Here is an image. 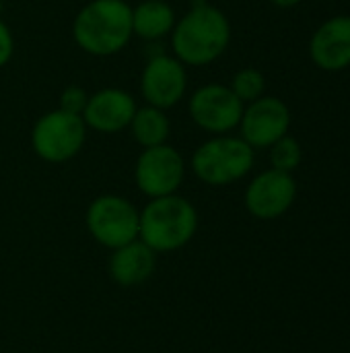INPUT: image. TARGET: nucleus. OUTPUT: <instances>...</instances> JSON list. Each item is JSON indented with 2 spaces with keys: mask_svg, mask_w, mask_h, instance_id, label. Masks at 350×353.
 <instances>
[{
  "mask_svg": "<svg viewBox=\"0 0 350 353\" xmlns=\"http://www.w3.org/2000/svg\"><path fill=\"white\" fill-rule=\"evenodd\" d=\"M231 41V23L227 14L208 4L194 0L192 8L175 21L171 31L173 56L186 66H206L221 58Z\"/></svg>",
  "mask_w": 350,
  "mask_h": 353,
  "instance_id": "1",
  "label": "nucleus"
},
{
  "mask_svg": "<svg viewBox=\"0 0 350 353\" xmlns=\"http://www.w3.org/2000/svg\"><path fill=\"white\" fill-rule=\"evenodd\" d=\"M76 46L91 56H113L122 52L132 31V6L126 0H89L72 21Z\"/></svg>",
  "mask_w": 350,
  "mask_h": 353,
  "instance_id": "2",
  "label": "nucleus"
},
{
  "mask_svg": "<svg viewBox=\"0 0 350 353\" xmlns=\"http://www.w3.org/2000/svg\"><path fill=\"white\" fill-rule=\"evenodd\" d=\"M196 230V207L179 194L151 199V203L140 211L138 240L155 252H173L184 248L194 238Z\"/></svg>",
  "mask_w": 350,
  "mask_h": 353,
  "instance_id": "3",
  "label": "nucleus"
},
{
  "mask_svg": "<svg viewBox=\"0 0 350 353\" xmlns=\"http://www.w3.org/2000/svg\"><path fill=\"white\" fill-rule=\"evenodd\" d=\"M254 151L241 137L215 134L192 155V172L208 186H227L250 174Z\"/></svg>",
  "mask_w": 350,
  "mask_h": 353,
  "instance_id": "4",
  "label": "nucleus"
},
{
  "mask_svg": "<svg viewBox=\"0 0 350 353\" xmlns=\"http://www.w3.org/2000/svg\"><path fill=\"white\" fill-rule=\"evenodd\" d=\"M87 141L83 116L52 110L39 116L31 130V147L35 155L47 163H64L80 153Z\"/></svg>",
  "mask_w": 350,
  "mask_h": 353,
  "instance_id": "5",
  "label": "nucleus"
},
{
  "mask_svg": "<svg viewBox=\"0 0 350 353\" xmlns=\"http://www.w3.org/2000/svg\"><path fill=\"white\" fill-rule=\"evenodd\" d=\"M140 211L124 196L101 194L87 209V228L105 248H120L138 240Z\"/></svg>",
  "mask_w": 350,
  "mask_h": 353,
  "instance_id": "6",
  "label": "nucleus"
},
{
  "mask_svg": "<svg viewBox=\"0 0 350 353\" xmlns=\"http://www.w3.org/2000/svg\"><path fill=\"white\" fill-rule=\"evenodd\" d=\"M186 178V163L171 145L142 149L134 165V180L142 194L151 199L175 194Z\"/></svg>",
  "mask_w": 350,
  "mask_h": 353,
  "instance_id": "7",
  "label": "nucleus"
},
{
  "mask_svg": "<svg viewBox=\"0 0 350 353\" xmlns=\"http://www.w3.org/2000/svg\"><path fill=\"white\" fill-rule=\"evenodd\" d=\"M245 103L221 83H208L194 91L188 103L190 118L196 126L212 134H227L239 126Z\"/></svg>",
  "mask_w": 350,
  "mask_h": 353,
  "instance_id": "8",
  "label": "nucleus"
},
{
  "mask_svg": "<svg viewBox=\"0 0 350 353\" xmlns=\"http://www.w3.org/2000/svg\"><path fill=\"white\" fill-rule=\"evenodd\" d=\"M239 128H241V139L252 149H268L278 139L289 134L291 110L283 99L272 95H262L243 108Z\"/></svg>",
  "mask_w": 350,
  "mask_h": 353,
  "instance_id": "9",
  "label": "nucleus"
},
{
  "mask_svg": "<svg viewBox=\"0 0 350 353\" xmlns=\"http://www.w3.org/2000/svg\"><path fill=\"white\" fill-rule=\"evenodd\" d=\"M188 87L186 64L175 56L155 54L146 60L140 77V93L149 105L169 110L177 105Z\"/></svg>",
  "mask_w": 350,
  "mask_h": 353,
  "instance_id": "10",
  "label": "nucleus"
},
{
  "mask_svg": "<svg viewBox=\"0 0 350 353\" xmlns=\"http://www.w3.org/2000/svg\"><path fill=\"white\" fill-rule=\"evenodd\" d=\"M297 199V182L293 174L266 170L258 174L245 188V207L258 219H276L285 215Z\"/></svg>",
  "mask_w": 350,
  "mask_h": 353,
  "instance_id": "11",
  "label": "nucleus"
},
{
  "mask_svg": "<svg viewBox=\"0 0 350 353\" xmlns=\"http://www.w3.org/2000/svg\"><path fill=\"white\" fill-rule=\"evenodd\" d=\"M136 108L138 105L128 91L107 87L89 95L85 112H83V120H85V126L91 130L113 134L130 126Z\"/></svg>",
  "mask_w": 350,
  "mask_h": 353,
  "instance_id": "12",
  "label": "nucleus"
},
{
  "mask_svg": "<svg viewBox=\"0 0 350 353\" xmlns=\"http://www.w3.org/2000/svg\"><path fill=\"white\" fill-rule=\"evenodd\" d=\"M314 64L326 72H338L350 66V17L336 14L324 21L309 39Z\"/></svg>",
  "mask_w": 350,
  "mask_h": 353,
  "instance_id": "13",
  "label": "nucleus"
},
{
  "mask_svg": "<svg viewBox=\"0 0 350 353\" xmlns=\"http://www.w3.org/2000/svg\"><path fill=\"white\" fill-rule=\"evenodd\" d=\"M155 250H151L142 240L128 242L113 250L109 259V275L118 285L132 288L144 283L157 265Z\"/></svg>",
  "mask_w": 350,
  "mask_h": 353,
  "instance_id": "14",
  "label": "nucleus"
},
{
  "mask_svg": "<svg viewBox=\"0 0 350 353\" xmlns=\"http://www.w3.org/2000/svg\"><path fill=\"white\" fill-rule=\"evenodd\" d=\"M175 21V10L165 0H142L132 8V31L146 41H159L171 35Z\"/></svg>",
  "mask_w": 350,
  "mask_h": 353,
  "instance_id": "15",
  "label": "nucleus"
},
{
  "mask_svg": "<svg viewBox=\"0 0 350 353\" xmlns=\"http://www.w3.org/2000/svg\"><path fill=\"white\" fill-rule=\"evenodd\" d=\"M128 128L132 132V139L142 149H149V147H157V145L167 143L171 122H169L165 110L146 103L144 108H136L134 118H132Z\"/></svg>",
  "mask_w": 350,
  "mask_h": 353,
  "instance_id": "16",
  "label": "nucleus"
},
{
  "mask_svg": "<svg viewBox=\"0 0 350 353\" xmlns=\"http://www.w3.org/2000/svg\"><path fill=\"white\" fill-rule=\"evenodd\" d=\"M231 91L243 101V103H250L258 97L264 95V89H266V79L264 74L258 70V68H241L233 74V81H231Z\"/></svg>",
  "mask_w": 350,
  "mask_h": 353,
  "instance_id": "17",
  "label": "nucleus"
},
{
  "mask_svg": "<svg viewBox=\"0 0 350 353\" xmlns=\"http://www.w3.org/2000/svg\"><path fill=\"white\" fill-rule=\"evenodd\" d=\"M270 149V163L274 170H281V172H289L293 174L301 159H303V151H301V145L297 139L285 134L283 139H278Z\"/></svg>",
  "mask_w": 350,
  "mask_h": 353,
  "instance_id": "18",
  "label": "nucleus"
},
{
  "mask_svg": "<svg viewBox=\"0 0 350 353\" xmlns=\"http://www.w3.org/2000/svg\"><path fill=\"white\" fill-rule=\"evenodd\" d=\"M87 99H89V93L83 87L70 85L60 95V110L70 112V114H76V116H83L85 105H87Z\"/></svg>",
  "mask_w": 350,
  "mask_h": 353,
  "instance_id": "19",
  "label": "nucleus"
},
{
  "mask_svg": "<svg viewBox=\"0 0 350 353\" xmlns=\"http://www.w3.org/2000/svg\"><path fill=\"white\" fill-rule=\"evenodd\" d=\"M14 52V37L8 29V25L0 19V68L6 66Z\"/></svg>",
  "mask_w": 350,
  "mask_h": 353,
  "instance_id": "20",
  "label": "nucleus"
},
{
  "mask_svg": "<svg viewBox=\"0 0 350 353\" xmlns=\"http://www.w3.org/2000/svg\"><path fill=\"white\" fill-rule=\"evenodd\" d=\"M274 6H278V8H293V6H297L301 0H270Z\"/></svg>",
  "mask_w": 350,
  "mask_h": 353,
  "instance_id": "21",
  "label": "nucleus"
}]
</instances>
